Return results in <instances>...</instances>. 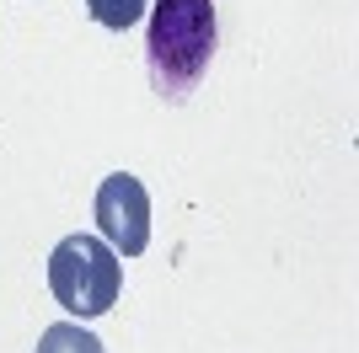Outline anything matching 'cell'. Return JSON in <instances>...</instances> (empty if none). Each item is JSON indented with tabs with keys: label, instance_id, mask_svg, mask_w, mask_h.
<instances>
[{
	"label": "cell",
	"instance_id": "6da1fadb",
	"mask_svg": "<svg viewBox=\"0 0 359 353\" xmlns=\"http://www.w3.org/2000/svg\"><path fill=\"white\" fill-rule=\"evenodd\" d=\"M215 59V0H156L145 32L150 86L182 102Z\"/></svg>",
	"mask_w": 359,
	"mask_h": 353
},
{
	"label": "cell",
	"instance_id": "7a4b0ae2",
	"mask_svg": "<svg viewBox=\"0 0 359 353\" xmlns=\"http://www.w3.org/2000/svg\"><path fill=\"white\" fill-rule=\"evenodd\" d=\"M48 289L81 321L107 316L123 289V257L102 235H65L54 247V257H48Z\"/></svg>",
	"mask_w": 359,
	"mask_h": 353
},
{
	"label": "cell",
	"instance_id": "3957f363",
	"mask_svg": "<svg viewBox=\"0 0 359 353\" xmlns=\"http://www.w3.org/2000/svg\"><path fill=\"white\" fill-rule=\"evenodd\" d=\"M97 230H102V241L118 257H140V251L150 247V193L140 176L129 172H113L102 176V188H97Z\"/></svg>",
	"mask_w": 359,
	"mask_h": 353
},
{
	"label": "cell",
	"instance_id": "277c9868",
	"mask_svg": "<svg viewBox=\"0 0 359 353\" xmlns=\"http://www.w3.org/2000/svg\"><path fill=\"white\" fill-rule=\"evenodd\" d=\"M38 353H107V348L91 338L86 326H75V321H54L43 338H38Z\"/></svg>",
	"mask_w": 359,
	"mask_h": 353
},
{
	"label": "cell",
	"instance_id": "5b68a950",
	"mask_svg": "<svg viewBox=\"0 0 359 353\" xmlns=\"http://www.w3.org/2000/svg\"><path fill=\"white\" fill-rule=\"evenodd\" d=\"M86 6L107 32H129L140 16H145V0H86Z\"/></svg>",
	"mask_w": 359,
	"mask_h": 353
}]
</instances>
